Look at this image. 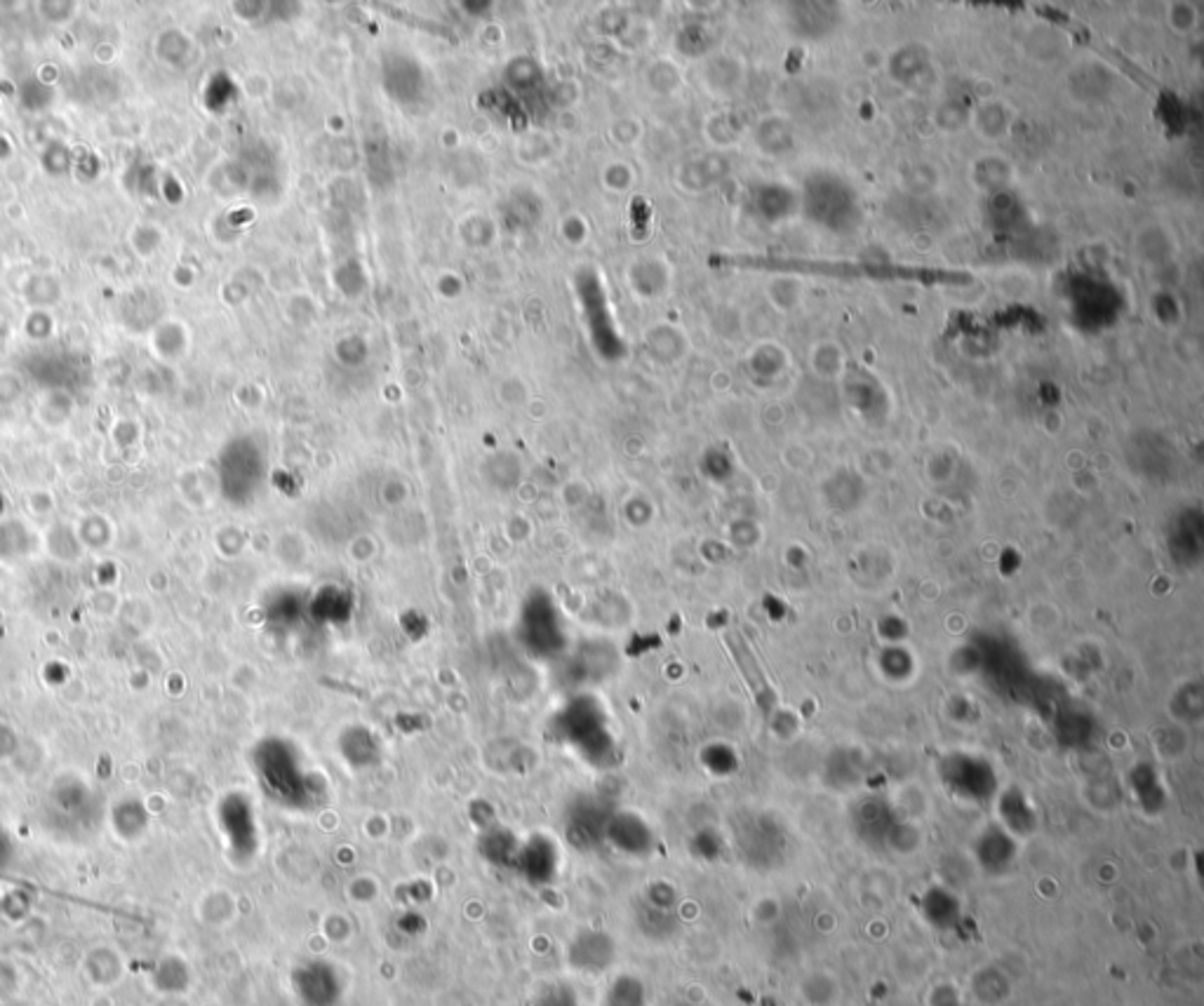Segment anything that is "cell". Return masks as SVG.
Here are the masks:
<instances>
[{
    "instance_id": "obj_2",
    "label": "cell",
    "mask_w": 1204,
    "mask_h": 1006,
    "mask_svg": "<svg viewBox=\"0 0 1204 1006\" xmlns=\"http://www.w3.org/2000/svg\"><path fill=\"white\" fill-rule=\"evenodd\" d=\"M297 995L304 1006H337L342 1000V981L333 964L314 962L297 972Z\"/></svg>"
},
{
    "instance_id": "obj_1",
    "label": "cell",
    "mask_w": 1204,
    "mask_h": 1006,
    "mask_svg": "<svg viewBox=\"0 0 1204 1006\" xmlns=\"http://www.w3.org/2000/svg\"><path fill=\"white\" fill-rule=\"evenodd\" d=\"M737 266L751 269H775V271H814L835 275V278H887V280H923V283H964L967 273L951 271H927V269H899V266H863V264H800L790 260H769V256H743L732 260Z\"/></svg>"
}]
</instances>
